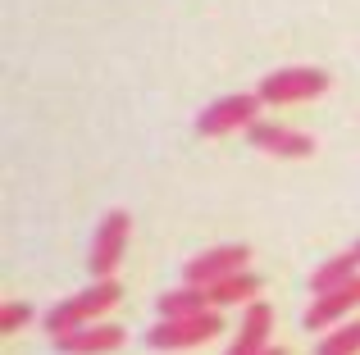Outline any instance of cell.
Returning <instances> with one entry per match:
<instances>
[{"mask_svg":"<svg viewBox=\"0 0 360 355\" xmlns=\"http://www.w3.org/2000/svg\"><path fill=\"white\" fill-rule=\"evenodd\" d=\"M119 296H123V287L115 283V278H96V287H87V292L60 301L51 314H46V333H51V337H64V333L87 328V323H96L110 305H119Z\"/></svg>","mask_w":360,"mask_h":355,"instance_id":"6da1fadb","label":"cell"},{"mask_svg":"<svg viewBox=\"0 0 360 355\" xmlns=\"http://www.w3.org/2000/svg\"><path fill=\"white\" fill-rule=\"evenodd\" d=\"M219 333H224L219 310H205V314H192V319H160L146 333V347L150 351H187V347H201V342L219 337Z\"/></svg>","mask_w":360,"mask_h":355,"instance_id":"7a4b0ae2","label":"cell"},{"mask_svg":"<svg viewBox=\"0 0 360 355\" xmlns=\"http://www.w3.org/2000/svg\"><path fill=\"white\" fill-rule=\"evenodd\" d=\"M328 87V73L324 69H278V73H264L260 91L255 96L264 105H297V100H310Z\"/></svg>","mask_w":360,"mask_h":355,"instance_id":"3957f363","label":"cell"},{"mask_svg":"<svg viewBox=\"0 0 360 355\" xmlns=\"http://www.w3.org/2000/svg\"><path fill=\"white\" fill-rule=\"evenodd\" d=\"M260 96H224L214 100V105H205L201 114H196V133L201 137H224V133H238V128H251L260 123Z\"/></svg>","mask_w":360,"mask_h":355,"instance_id":"277c9868","label":"cell"},{"mask_svg":"<svg viewBox=\"0 0 360 355\" xmlns=\"http://www.w3.org/2000/svg\"><path fill=\"white\" fill-rule=\"evenodd\" d=\"M246 264H251V246H214V250H205V255L187 260L183 283L187 287H214V283H224V278L242 274Z\"/></svg>","mask_w":360,"mask_h":355,"instance_id":"5b68a950","label":"cell"},{"mask_svg":"<svg viewBox=\"0 0 360 355\" xmlns=\"http://www.w3.org/2000/svg\"><path fill=\"white\" fill-rule=\"evenodd\" d=\"M128 232H132V219L123 210H110L105 219H101L96 241H91V255H87V264H91V274H96V278H110L119 269L123 250H128Z\"/></svg>","mask_w":360,"mask_h":355,"instance_id":"8992f818","label":"cell"},{"mask_svg":"<svg viewBox=\"0 0 360 355\" xmlns=\"http://www.w3.org/2000/svg\"><path fill=\"white\" fill-rule=\"evenodd\" d=\"M246 137H251L255 151H269L278 160H306V155H315V137L297 133V128H283V123H251Z\"/></svg>","mask_w":360,"mask_h":355,"instance_id":"52a82bcc","label":"cell"},{"mask_svg":"<svg viewBox=\"0 0 360 355\" xmlns=\"http://www.w3.org/2000/svg\"><path fill=\"white\" fill-rule=\"evenodd\" d=\"M360 305V278L356 283H347V287H338V292H324V296H315V305H310L306 310V328L310 333H319V328H333L338 319H347V314H352Z\"/></svg>","mask_w":360,"mask_h":355,"instance_id":"ba28073f","label":"cell"},{"mask_svg":"<svg viewBox=\"0 0 360 355\" xmlns=\"http://www.w3.org/2000/svg\"><path fill=\"white\" fill-rule=\"evenodd\" d=\"M123 337H128V333L115 328V323H87V328H78V333L55 337V347L64 355H105V351H119Z\"/></svg>","mask_w":360,"mask_h":355,"instance_id":"9c48e42d","label":"cell"},{"mask_svg":"<svg viewBox=\"0 0 360 355\" xmlns=\"http://www.w3.org/2000/svg\"><path fill=\"white\" fill-rule=\"evenodd\" d=\"M269 328H274V310L264 301H251L242 314V333L229 347V355H264L269 351Z\"/></svg>","mask_w":360,"mask_h":355,"instance_id":"30bf717a","label":"cell"},{"mask_svg":"<svg viewBox=\"0 0 360 355\" xmlns=\"http://www.w3.org/2000/svg\"><path fill=\"white\" fill-rule=\"evenodd\" d=\"M356 269H360V260H356V250H342V255H333V260H324V264L310 274V292L315 296H324V292H338V287H347V283H356Z\"/></svg>","mask_w":360,"mask_h":355,"instance_id":"8fae6325","label":"cell"},{"mask_svg":"<svg viewBox=\"0 0 360 355\" xmlns=\"http://www.w3.org/2000/svg\"><path fill=\"white\" fill-rule=\"evenodd\" d=\"M205 292H210V305H214V310H224V305H251V301H255V292H260V278L242 269V274L224 278V283L205 287Z\"/></svg>","mask_w":360,"mask_h":355,"instance_id":"7c38bea8","label":"cell"},{"mask_svg":"<svg viewBox=\"0 0 360 355\" xmlns=\"http://www.w3.org/2000/svg\"><path fill=\"white\" fill-rule=\"evenodd\" d=\"M155 305H160V319H192V314H205L210 292L205 287H178V292H165Z\"/></svg>","mask_w":360,"mask_h":355,"instance_id":"4fadbf2b","label":"cell"},{"mask_svg":"<svg viewBox=\"0 0 360 355\" xmlns=\"http://www.w3.org/2000/svg\"><path fill=\"white\" fill-rule=\"evenodd\" d=\"M315 355H360V319L342 323V328H333L324 342L315 347Z\"/></svg>","mask_w":360,"mask_h":355,"instance_id":"5bb4252c","label":"cell"},{"mask_svg":"<svg viewBox=\"0 0 360 355\" xmlns=\"http://www.w3.org/2000/svg\"><path fill=\"white\" fill-rule=\"evenodd\" d=\"M23 323H32V305L27 301H5V310H0V333H18Z\"/></svg>","mask_w":360,"mask_h":355,"instance_id":"9a60e30c","label":"cell"},{"mask_svg":"<svg viewBox=\"0 0 360 355\" xmlns=\"http://www.w3.org/2000/svg\"><path fill=\"white\" fill-rule=\"evenodd\" d=\"M264 355H288V351H264Z\"/></svg>","mask_w":360,"mask_h":355,"instance_id":"2e32d148","label":"cell"},{"mask_svg":"<svg viewBox=\"0 0 360 355\" xmlns=\"http://www.w3.org/2000/svg\"><path fill=\"white\" fill-rule=\"evenodd\" d=\"M352 250H356V260H360V241H356V246H352Z\"/></svg>","mask_w":360,"mask_h":355,"instance_id":"e0dca14e","label":"cell"}]
</instances>
